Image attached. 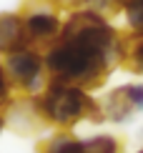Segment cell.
I'll list each match as a JSON object with an SVG mask.
<instances>
[{"instance_id":"cell-1","label":"cell","mask_w":143,"mask_h":153,"mask_svg":"<svg viewBox=\"0 0 143 153\" xmlns=\"http://www.w3.org/2000/svg\"><path fill=\"white\" fill-rule=\"evenodd\" d=\"M43 63L50 83H68L83 91L98 88L108 73L121 65V35L108 18L78 8L45 48Z\"/></svg>"},{"instance_id":"cell-2","label":"cell","mask_w":143,"mask_h":153,"mask_svg":"<svg viewBox=\"0 0 143 153\" xmlns=\"http://www.w3.org/2000/svg\"><path fill=\"white\" fill-rule=\"evenodd\" d=\"M35 108L45 123L63 131L73 128L83 118L93 120V123L106 120L98 100L90 98L83 88L68 85V83H48V88L35 98Z\"/></svg>"},{"instance_id":"cell-3","label":"cell","mask_w":143,"mask_h":153,"mask_svg":"<svg viewBox=\"0 0 143 153\" xmlns=\"http://www.w3.org/2000/svg\"><path fill=\"white\" fill-rule=\"evenodd\" d=\"M5 73H8V80L15 88H20L23 93H35L40 91L45 78L43 55L35 48L13 50V53H8V60H5Z\"/></svg>"},{"instance_id":"cell-4","label":"cell","mask_w":143,"mask_h":153,"mask_svg":"<svg viewBox=\"0 0 143 153\" xmlns=\"http://www.w3.org/2000/svg\"><path fill=\"white\" fill-rule=\"evenodd\" d=\"M25 25V38H28V48H48L50 43L58 38L60 33V20L53 13H33V15L23 18Z\"/></svg>"},{"instance_id":"cell-5","label":"cell","mask_w":143,"mask_h":153,"mask_svg":"<svg viewBox=\"0 0 143 153\" xmlns=\"http://www.w3.org/2000/svg\"><path fill=\"white\" fill-rule=\"evenodd\" d=\"M28 48V38H25V25L23 15L18 13H3L0 15V53H13V50Z\"/></svg>"},{"instance_id":"cell-6","label":"cell","mask_w":143,"mask_h":153,"mask_svg":"<svg viewBox=\"0 0 143 153\" xmlns=\"http://www.w3.org/2000/svg\"><path fill=\"white\" fill-rule=\"evenodd\" d=\"M121 65L136 75H143V33L121 35Z\"/></svg>"},{"instance_id":"cell-7","label":"cell","mask_w":143,"mask_h":153,"mask_svg":"<svg viewBox=\"0 0 143 153\" xmlns=\"http://www.w3.org/2000/svg\"><path fill=\"white\" fill-rule=\"evenodd\" d=\"M101 108H103V116L110 118V120H115V123H123V120L131 118L133 111H136L123 88H118V91L110 93L108 98H106V105H101Z\"/></svg>"},{"instance_id":"cell-8","label":"cell","mask_w":143,"mask_h":153,"mask_svg":"<svg viewBox=\"0 0 143 153\" xmlns=\"http://www.w3.org/2000/svg\"><path fill=\"white\" fill-rule=\"evenodd\" d=\"M75 8H88V10H95L98 15L103 18H113L118 15L126 5V0H70Z\"/></svg>"},{"instance_id":"cell-9","label":"cell","mask_w":143,"mask_h":153,"mask_svg":"<svg viewBox=\"0 0 143 153\" xmlns=\"http://www.w3.org/2000/svg\"><path fill=\"white\" fill-rule=\"evenodd\" d=\"M86 153H121V143L113 136H95L90 141H80Z\"/></svg>"},{"instance_id":"cell-10","label":"cell","mask_w":143,"mask_h":153,"mask_svg":"<svg viewBox=\"0 0 143 153\" xmlns=\"http://www.w3.org/2000/svg\"><path fill=\"white\" fill-rule=\"evenodd\" d=\"M123 10H126L128 25L133 28V33H143V0H126Z\"/></svg>"},{"instance_id":"cell-11","label":"cell","mask_w":143,"mask_h":153,"mask_svg":"<svg viewBox=\"0 0 143 153\" xmlns=\"http://www.w3.org/2000/svg\"><path fill=\"white\" fill-rule=\"evenodd\" d=\"M123 91L133 103V108H143V85H123Z\"/></svg>"},{"instance_id":"cell-12","label":"cell","mask_w":143,"mask_h":153,"mask_svg":"<svg viewBox=\"0 0 143 153\" xmlns=\"http://www.w3.org/2000/svg\"><path fill=\"white\" fill-rule=\"evenodd\" d=\"M10 98V80L5 73V65H0V105H5Z\"/></svg>"},{"instance_id":"cell-13","label":"cell","mask_w":143,"mask_h":153,"mask_svg":"<svg viewBox=\"0 0 143 153\" xmlns=\"http://www.w3.org/2000/svg\"><path fill=\"white\" fill-rule=\"evenodd\" d=\"M43 3H48L50 8H60V5H63V0H43Z\"/></svg>"},{"instance_id":"cell-14","label":"cell","mask_w":143,"mask_h":153,"mask_svg":"<svg viewBox=\"0 0 143 153\" xmlns=\"http://www.w3.org/2000/svg\"><path fill=\"white\" fill-rule=\"evenodd\" d=\"M3 126H5V120H3V116H0V131H3Z\"/></svg>"},{"instance_id":"cell-15","label":"cell","mask_w":143,"mask_h":153,"mask_svg":"<svg viewBox=\"0 0 143 153\" xmlns=\"http://www.w3.org/2000/svg\"><path fill=\"white\" fill-rule=\"evenodd\" d=\"M141 153H143V151H141Z\"/></svg>"}]
</instances>
